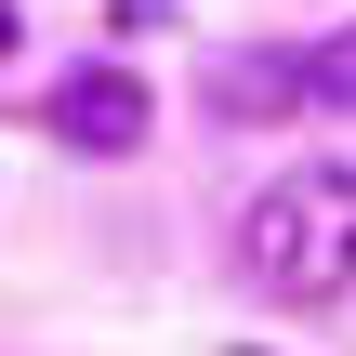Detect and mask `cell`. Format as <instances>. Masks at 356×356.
Masks as SVG:
<instances>
[{
  "label": "cell",
  "mask_w": 356,
  "mask_h": 356,
  "mask_svg": "<svg viewBox=\"0 0 356 356\" xmlns=\"http://www.w3.org/2000/svg\"><path fill=\"white\" fill-rule=\"evenodd\" d=\"M40 119H53V145H92V159H132V145H145V79H132V66H66Z\"/></svg>",
  "instance_id": "3"
},
{
  "label": "cell",
  "mask_w": 356,
  "mask_h": 356,
  "mask_svg": "<svg viewBox=\"0 0 356 356\" xmlns=\"http://www.w3.org/2000/svg\"><path fill=\"white\" fill-rule=\"evenodd\" d=\"M356 106V26L304 40V53H238L225 66V119H330Z\"/></svg>",
  "instance_id": "2"
},
{
  "label": "cell",
  "mask_w": 356,
  "mask_h": 356,
  "mask_svg": "<svg viewBox=\"0 0 356 356\" xmlns=\"http://www.w3.org/2000/svg\"><path fill=\"white\" fill-rule=\"evenodd\" d=\"M0 53H13V0H0Z\"/></svg>",
  "instance_id": "4"
},
{
  "label": "cell",
  "mask_w": 356,
  "mask_h": 356,
  "mask_svg": "<svg viewBox=\"0 0 356 356\" xmlns=\"http://www.w3.org/2000/svg\"><path fill=\"white\" fill-rule=\"evenodd\" d=\"M238 277H251L264 304H291V317H317V304L356 291V172L343 159H291V172L238 211Z\"/></svg>",
  "instance_id": "1"
}]
</instances>
